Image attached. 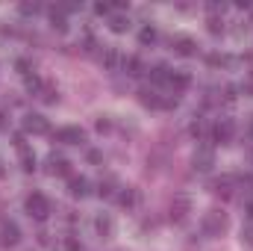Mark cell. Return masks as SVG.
Returning <instances> with one entry per match:
<instances>
[{"label": "cell", "instance_id": "cell-1", "mask_svg": "<svg viewBox=\"0 0 253 251\" xmlns=\"http://www.w3.org/2000/svg\"><path fill=\"white\" fill-rule=\"evenodd\" d=\"M200 228H203V234H206V237H221V234L230 228V219H227V213H224V210H206V213H203Z\"/></svg>", "mask_w": 253, "mask_h": 251}, {"label": "cell", "instance_id": "cell-2", "mask_svg": "<svg viewBox=\"0 0 253 251\" xmlns=\"http://www.w3.org/2000/svg\"><path fill=\"white\" fill-rule=\"evenodd\" d=\"M27 213H30L36 222H44V219L50 216V201H47L42 192H33V195H27Z\"/></svg>", "mask_w": 253, "mask_h": 251}, {"label": "cell", "instance_id": "cell-3", "mask_svg": "<svg viewBox=\"0 0 253 251\" xmlns=\"http://www.w3.org/2000/svg\"><path fill=\"white\" fill-rule=\"evenodd\" d=\"M53 139L62 142V145H83V142H85V130L77 127V125H68V127H59V130L53 133Z\"/></svg>", "mask_w": 253, "mask_h": 251}, {"label": "cell", "instance_id": "cell-4", "mask_svg": "<svg viewBox=\"0 0 253 251\" xmlns=\"http://www.w3.org/2000/svg\"><path fill=\"white\" fill-rule=\"evenodd\" d=\"M191 166H194L197 172H209V169L215 166V151H212V145H200V148L194 151V157H191Z\"/></svg>", "mask_w": 253, "mask_h": 251}, {"label": "cell", "instance_id": "cell-5", "mask_svg": "<svg viewBox=\"0 0 253 251\" xmlns=\"http://www.w3.org/2000/svg\"><path fill=\"white\" fill-rule=\"evenodd\" d=\"M24 133L44 136V133H50V122L44 116H39V113H30V116H24Z\"/></svg>", "mask_w": 253, "mask_h": 251}, {"label": "cell", "instance_id": "cell-6", "mask_svg": "<svg viewBox=\"0 0 253 251\" xmlns=\"http://www.w3.org/2000/svg\"><path fill=\"white\" fill-rule=\"evenodd\" d=\"M21 243V228L15 225V222H3L0 225V246L3 249H12V246H18Z\"/></svg>", "mask_w": 253, "mask_h": 251}, {"label": "cell", "instance_id": "cell-7", "mask_svg": "<svg viewBox=\"0 0 253 251\" xmlns=\"http://www.w3.org/2000/svg\"><path fill=\"white\" fill-rule=\"evenodd\" d=\"M47 175H53V178H71V163L59 157V154H50L47 157Z\"/></svg>", "mask_w": 253, "mask_h": 251}, {"label": "cell", "instance_id": "cell-8", "mask_svg": "<svg viewBox=\"0 0 253 251\" xmlns=\"http://www.w3.org/2000/svg\"><path fill=\"white\" fill-rule=\"evenodd\" d=\"M233 187H236V178L233 175H224V178H218V181L209 184V192L212 195H221V198H230L233 195Z\"/></svg>", "mask_w": 253, "mask_h": 251}, {"label": "cell", "instance_id": "cell-9", "mask_svg": "<svg viewBox=\"0 0 253 251\" xmlns=\"http://www.w3.org/2000/svg\"><path fill=\"white\" fill-rule=\"evenodd\" d=\"M233 139V122H218V125L212 127V142H218V145H227Z\"/></svg>", "mask_w": 253, "mask_h": 251}, {"label": "cell", "instance_id": "cell-10", "mask_svg": "<svg viewBox=\"0 0 253 251\" xmlns=\"http://www.w3.org/2000/svg\"><path fill=\"white\" fill-rule=\"evenodd\" d=\"M68 192H71L74 198H85V195L91 192V184H88L85 178H77V175H71V178H68Z\"/></svg>", "mask_w": 253, "mask_h": 251}, {"label": "cell", "instance_id": "cell-11", "mask_svg": "<svg viewBox=\"0 0 253 251\" xmlns=\"http://www.w3.org/2000/svg\"><path fill=\"white\" fill-rule=\"evenodd\" d=\"M168 86L174 89V95L186 92V89L191 86V74H186V71H171V80H168Z\"/></svg>", "mask_w": 253, "mask_h": 251}, {"label": "cell", "instance_id": "cell-12", "mask_svg": "<svg viewBox=\"0 0 253 251\" xmlns=\"http://www.w3.org/2000/svg\"><path fill=\"white\" fill-rule=\"evenodd\" d=\"M100 63H103V68H106V71H115L118 65H124V57H121L115 48H103V54H100Z\"/></svg>", "mask_w": 253, "mask_h": 251}, {"label": "cell", "instance_id": "cell-13", "mask_svg": "<svg viewBox=\"0 0 253 251\" xmlns=\"http://www.w3.org/2000/svg\"><path fill=\"white\" fill-rule=\"evenodd\" d=\"M174 51L180 57H194L197 54V45H194V39H189V36H177L174 39Z\"/></svg>", "mask_w": 253, "mask_h": 251}, {"label": "cell", "instance_id": "cell-14", "mask_svg": "<svg viewBox=\"0 0 253 251\" xmlns=\"http://www.w3.org/2000/svg\"><path fill=\"white\" fill-rule=\"evenodd\" d=\"M94 231H97L100 237H112V231H115V222H112V216H109V213H100V216L94 219Z\"/></svg>", "mask_w": 253, "mask_h": 251}, {"label": "cell", "instance_id": "cell-15", "mask_svg": "<svg viewBox=\"0 0 253 251\" xmlns=\"http://www.w3.org/2000/svg\"><path fill=\"white\" fill-rule=\"evenodd\" d=\"M118 204H121V207H126V210H132V207H138V189H132V187H124L121 192H118Z\"/></svg>", "mask_w": 253, "mask_h": 251}, {"label": "cell", "instance_id": "cell-16", "mask_svg": "<svg viewBox=\"0 0 253 251\" xmlns=\"http://www.w3.org/2000/svg\"><path fill=\"white\" fill-rule=\"evenodd\" d=\"M138 101L144 107H153V110H162V95H156L153 89H138Z\"/></svg>", "mask_w": 253, "mask_h": 251}, {"label": "cell", "instance_id": "cell-17", "mask_svg": "<svg viewBox=\"0 0 253 251\" xmlns=\"http://www.w3.org/2000/svg\"><path fill=\"white\" fill-rule=\"evenodd\" d=\"M50 24H53V30H59V33H65L68 30V18H65V9L62 6H50Z\"/></svg>", "mask_w": 253, "mask_h": 251}, {"label": "cell", "instance_id": "cell-18", "mask_svg": "<svg viewBox=\"0 0 253 251\" xmlns=\"http://www.w3.org/2000/svg\"><path fill=\"white\" fill-rule=\"evenodd\" d=\"M124 71L129 74V77H141L147 68H144V63H141V57H124Z\"/></svg>", "mask_w": 253, "mask_h": 251}, {"label": "cell", "instance_id": "cell-19", "mask_svg": "<svg viewBox=\"0 0 253 251\" xmlns=\"http://www.w3.org/2000/svg\"><path fill=\"white\" fill-rule=\"evenodd\" d=\"M147 77H150V83H168L171 80V68L168 65H153L147 71Z\"/></svg>", "mask_w": 253, "mask_h": 251}, {"label": "cell", "instance_id": "cell-20", "mask_svg": "<svg viewBox=\"0 0 253 251\" xmlns=\"http://www.w3.org/2000/svg\"><path fill=\"white\" fill-rule=\"evenodd\" d=\"M186 213H189V198H186V195H180V198L171 204V219L183 222V219H186Z\"/></svg>", "mask_w": 253, "mask_h": 251}, {"label": "cell", "instance_id": "cell-21", "mask_svg": "<svg viewBox=\"0 0 253 251\" xmlns=\"http://www.w3.org/2000/svg\"><path fill=\"white\" fill-rule=\"evenodd\" d=\"M39 95H42V101H44V104H56V101H59V89H56L53 83H44Z\"/></svg>", "mask_w": 253, "mask_h": 251}, {"label": "cell", "instance_id": "cell-22", "mask_svg": "<svg viewBox=\"0 0 253 251\" xmlns=\"http://www.w3.org/2000/svg\"><path fill=\"white\" fill-rule=\"evenodd\" d=\"M109 30H112V33H126V30H129V18H126V15H112V18H109Z\"/></svg>", "mask_w": 253, "mask_h": 251}, {"label": "cell", "instance_id": "cell-23", "mask_svg": "<svg viewBox=\"0 0 253 251\" xmlns=\"http://www.w3.org/2000/svg\"><path fill=\"white\" fill-rule=\"evenodd\" d=\"M24 83H27V92H33V95H39V92H42V86H44L39 74H27V77H24Z\"/></svg>", "mask_w": 253, "mask_h": 251}, {"label": "cell", "instance_id": "cell-24", "mask_svg": "<svg viewBox=\"0 0 253 251\" xmlns=\"http://www.w3.org/2000/svg\"><path fill=\"white\" fill-rule=\"evenodd\" d=\"M206 27H209V33L218 36V33H224V18H221V15H209V18H206Z\"/></svg>", "mask_w": 253, "mask_h": 251}, {"label": "cell", "instance_id": "cell-25", "mask_svg": "<svg viewBox=\"0 0 253 251\" xmlns=\"http://www.w3.org/2000/svg\"><path fill=\"white\" fill-rule=\"evenodd\" d=\"M156 39H159V33H156L153 27H141V33H138V42H141V45H153Z\"/></svg>", "mask_w": 253, "mask_h": 251}, {"label": "cell", "instance_id": "cell-26", "mask_svg": "<svg viewBox=\"0 0 253 251\" xmlns=\"http://www.w3.org/2000/svg\"><path fill=\"white\" fill-rule=\"evenodd\" d=\"M115 181H112V178H106V181H100V189H97V195H100V198H112V192H115Z\"/></svg>", "mask_w": 253, "mask_h": 251}, {"label": "cell", "instance_id": "cell-27", "mask_svg": "<svg viewBox=\"0 0 253 251\" xmlns=\"http://www.w3.org/2000/svg\"><path fill=\"white\" fill-rule=\"evenodd\" d=\"M206 63L218 68V65H230L233 60H230V57H224V54H209V57H206Z\"/></svg>", "mask_w": 253, "mask_h": 251}, {"label": "cell", "instance_id": "cell-28", "mask_svg": "<svg viewBox=\"0 0 253 251\" xmlns=\"http://www.w3.org/2000/svg\"><path fill=\"white\" fill-rule=\"evenodd\" d=\"M189 133H191V136H197V139H203V136H206V125H203V122L197 119V122H191Z\"/></svg>", "mask_w": 253, "mask_h": 251}, {"label": "cell", "instance_id": "cell-29", "mask_svg": "<svg viewBox=\"0 0 253 251\" xmlns=\"http://www.w3.org/2000/svg\"><path fill=\"white\" fill-rule=\"evenodd\" d=\"M21 169H24V172H33V169H36V157H33L30 151L24 154V160H21Z\"/></svg>", "mask_w": 253, "mask_h": 251}, {"label": "cell", "instance_id": "cell-30", "mask_svg": "<svg viewBox=\"0 0 253 251\" xmlns=\"http://www.w3.org/2000/svg\"><path fill=\"white\" fill-rule=\"evenodd\" d=\"M39 9H42V3H21V12L24 15H36Z\"/></svg>", "mask_w": 253, "mask_h": 251}, {"label": "cell", "instance_id": "cell-31", "mask_svg": "<svg viewBox=\"0 0 253 251\" xmlns=\"http://www.w3.org/2000/svg\"><path fill=\"white\" fill-rule=\"evenodd\" d=\"M15 68H18V74H24V77H27V74H30V68H33V63H30V60H18Z\"/></svg>", "mask_w": 253, "mask_h": 251}, {"label": "cell", "instance_id": "cell-32", "mask_svg": "<svg viewBox=\"0 0 253 251\" xmlns=\"http://www.w3.org/2000/svg\"><path fill=\"white\" fill-rule=\"evenodd\" d=\"M236 92H239V86H233V83L224 86V98H227V101H236Z\"/></svg>", "mask_w": 253, "mask_h": 251}, {"label": "cell", "instance_id": "cell-33", "mask_svg": "<svg viewBox=\"0 0 253 251\" xmlns=\"http://www.w3.org/2000/svg\"><path fill=\"white\" fill-rule=\"evenodd\" d=\"M94 127H97V130H100V133H103V130H109V127H112V122H109V119H106V116H100V119H97V122H94Z\"/></svg>", "mask_w": 253, "mask_h": 251}, {"label": "cell", "instance_id": "cell-34", "mask_svg": "<svg viewBox=\"0 0 253 251\" xmlns=\"http://www.w3.org/2000/svg\"><path fill=\"white\" fill-rule=\"evenodd\" d=\"M94 12H97V15H109L112 6H109V3H94Z\"/></svg>", "mask_w": 253, "mask_h": 251}, {"label": "cell", "instance_id": "cell-35", "mask_svg": "<svg viewBox=\"0 0 253 251\" xmlns=\"http://www.w3.org/2000/svg\"><path fill=\"white\" fill-rule=\"evenodd\" d=\"M88 163H103V154L100 151H88Z\"/></svg>", "mask_w": 253, "mask_h": 251}, {"label": "cell", "instance_id": "cell-36", "mask_svg": "<svg viewBox=\"0 0 253 251\" xmlns=\"http://www.w3.org/2000/svg\"><path fill=\"white\" fill-rule=\"evenodd\" d=\"M65 249H68V251H80V243H77L74 237H68V243H65Z\"/></svg>", "mask_w": 253, "mask_h": 251}, {"label": "cell", "instance_id": "cell-37", "mask_svg": "<svg viewBox=\"0 0 253 251\" xmlns=\"http://www.w3.org/2000/svg\"><path fill=\"white\" fill-rule=\"evenodd\" d=\"M242 89H245V95H253V74L245 80V86H242Z\"/></svg>", "mask_w": 253, "mask_h": 251}, {"label": "cell", "instance_id": "cell-38", "mask_svg": "<svg viewBox=\"0 0 253 251\" xmlns=\"http://www.w3.org/2000/svg\"><path fill=\"white\" fill-rule=\"evenodd\" d=\"M248 213H251V216H253V198H251V201H248Z\"/></svg>", "mask_w": 253, "mask_h": 251}, {"label": "cell", "instance_id": "cell-39", "mask_svg": "<svg viewBox=\"0 0 253 251\" xmlns=\"http://www.w3.org/2000/svg\"><path fill=\"white\" fill-rule=\"evenodd\" d=\"M3 127H6V122H3V116H0V130H3Z\"/></svg>", "mask_w": 253, "mask_h": 251}]
</instances>
